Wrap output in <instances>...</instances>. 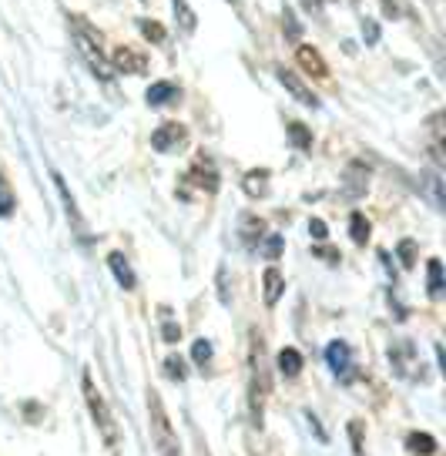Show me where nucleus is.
<instances>
[{
	"mask_svg": "<svg viewBox=\"0 0 446 456\" xmlns=\"http://www.w3.org/2000/svg\"><path fill=\"white\" fill-rule=\"evenodd\" d=\"M71 30H74V44H77V51H81L85 64L91 68V74L98 81H111V64H108V57L101 51V37L87 28L85 17H71Z\"/></svg>",
	"mask_w": 446,
	"mask_h": 456,
	"instance_id": "1",
	"label": "nucleus"
},
{
	"mask_svg": "<svg viewBox=\"0 0 446 456\" xmlns=\"http://www.w3.org/2000/svg\"><path fill=\"white\" fill-rule=\"evenodd\" d=\"M148 419H151V440H155V446H158V453L161 456H182L172 419H168V413H165V403H161V396L155 393V389L148 393Z\"/></svg>",
	"mask_w": 446,
	"mask_h": 456,
	"instance_id": "2",
	"label": "nucleus"
},
{
	"mask_svg": "<svg viewBox=\"0 0 446 456\" xmlns=\"http://www.w3.org/2000/svg\"><path fill=\"white\" fill-rule=\"evenodd\" d=\"M85 399H87V410H91V416H94V427H98V433L104 436V443H108V446H115V443H118L115 416H111L108 403H104V396L98 393V386H94V379H91L87 372H85Z\"/></svg>",
	"mask_w": 446,
	"mask_h": 456,
	"instance_id": "3",
	"label": "nucleus"
},
{
	"mask_svg": "<svg viewBox=\"0 0 446 456\" xmlns=\"http://www.w3.org/2000/svg\"><path fill=\"white\" fill-rule=\"evenodd\" d=\"M111 71H125V74H144L148 71V61H144L142 51H134L128 44H121L118 51H111Z\"/></svg>",
	"mask_w": 446,
	"mask_h": 456,
	"instance_id": "4",
	"label": "nucleus"
},
{
	"mask_svg": "<svg viewBox=\"0 0 446 456\" xmlns=\"http://www.w3.org/2000/svg\"><path fill=\"white\" fill-rule=\"evenodd\" d=\"M275 77H279V85L286 87L288 94L299 101V104H305V108H319V98L312 94V87H305L303 77H296V74L286 71V68H279V71H275Z\"/></svg>",
	"mask_w": 446,
	"mask_h": 456,
	"instance_id": "5",
	"label": "nucleus"
},
{
	"mask_svg": "<svg viewBox=\"0 0 446 456\" xmlns=\"http://www.w3.org/2000/svg\"><path fill=\"white\" fill-rule=\"evenodd\" d=\"M296 61H299V68H303L305 74H312V77H319V81L329 77V68H326V61H322V54H319L316 47L299 44V47H296Z\"/></svg>",
	"mask_w": 446,
	"mask_h": 456,
	"instance_id": "6",
	"label": "nucleus"
},
{
	"mask_svg": "<svg viewBox=\"0 0 446 456\" xmlns=\"http://www.w3.org/2000/svg\"><path fill=\"white\" fill-rule=\"evenodd\" d=\"M182 142H185V128L174 125V121L161 125V128L151 134V148H155V151H172V148H178Z\"/></svg>",
	"mask_w": 446,
	"mask_h": 456,
	"instance_id": "7",
	"label": "nucleus"
},
{
	"mask_svg": "<svg viewBox=\"0 0 446 456\" xmlns=\"http://www.w3.org/2000/svg\"><path fill=\"white\" fill-rule=\"evenodd\" d=\"M326 359H329V366L336 376H343V379L353 376V353H349L345 342H332L329 349H326Z\"/></svg>",
	"mask_w": 446,
	"mask_h": 456,
	"instance_id": "8",
	"label": "nucleus"
},
{
	"mask_svg": "<svg viewBox=\"0 0 446 456\" xmlns=\"http://www.w3.org/2000/svg\"><path fill=\"white\" fill-rule=\"evenodd\" d=\"M108 265H111L121 289H134V285H138V279H134V272H131V265H128V258L121 256V252H111V256H108Z\"/></svg>",
	"mask_w": 446,
	"mask_h": 456,
	"instance_id": "9",
	"label": "nucleus"
},
{
	"mask_svg": "<svg viewBox=\"0 0 446 456\" xmlns=\"http://www.w3.org/2000/svg\"><path fill=\"white\" fill-rule=\"evenodd\" d=\"M262 282H265V305H275V302L282 299V292H286V282H282V272H279V269H265V275H262Z\"/></svg>",
	"mask_w": 446,
	"mask_h": 456,
	"instance_id": "10",
	"label": "nucleus"
},
{
	"mask_svg": "<svg viewBox=\"0 0 446 456\" xmlns=\"http://www.w3.org/2000/svg\"><path fill=\"white\" fill-rule=\"evenodd\" d=\"M279 372H282L286 379H296V376L303 372V356H299L296 349H282V353H279Z\"/></svg>",
	"mask_w": 446,
	"mask_h": 456,
	"instance_id": "11",
	"label": "nucleus"
},
{
	"mask_svg": "<svg viewBox=\"0 0 446 456\" xmlns=\"http://www.w3.org/2000/svg\"><path fill=\"white\" fill-rule=\"evenodd\" d=\"M178 94V87L168 85V81H161V85H151L148 87V94H144V101L151 104V108H161V104H168V101Z\"/></svg>",
	"mask_w": 446,
	"mask_h": 456,
	"instance_id": "12",
	"label": "nucleus"
},
{
	"mask_svg": "<svg viewBox=\"0 0 446 456\" xmlns=\"http://www.w3.org/2000/svg\"><path fill=\"white\" fill-rule=\"evenodd\" d=\"M265 191H269V171H248L245 175V195L262 199Z\"/></svg>",
	"mask_w": 446,
	"mask_h": 456,
	"instance_id": "13",
	"label": "nucleus"
},
{
	"mask_svg": "<svg viewBox=\"0 0 446 456\" xmlns=\"http://www.w3.org/2000/svg\"><path fill=\"white\" fill-rule=\"evenodd\" d=\"M423 191L430 195V201L436 205V208H443V205H446V199H443V178H440V175L426 171V175H423Z\"/></svg>",
	"mask_w": 446,
	"mask_h": 456,
	"instance_id": "14",
	"label": "nucleus"
},
{
	"mask_svg": "<svg viewBox=\"0 0 446 456\" xmlns=\"http://www.w3.org/2000/svg\"><path fill=\"white\" fill-rule=\"evenodd\" d=\"M54 185H58L61 199H64V208H68V218H71L74 225L81 228V235H85V222H81V215H77V205H74L71 191H68V185H64V178H61V175H54Z\"/></svg>",
	"mask_w": 446,
	"mask_h": 456,
	"instance_id": "15",
	"label": "nucleus"
},
{
	"mask_svg": "<svg viewBox=\"0 0 446 456\" xmlns=\"http://www.w3.org/2000/svg\"><path fill=\"white\" fill-rule=\"evenodd\" d=\"M410 450H413V453H419V456H433L436 453V440H433L430 433H413V436H410Z\"/></svg>",
	"mask_w": 446,
	"mask_h": 456,
	"instance_id": "16",
	"label": "nucleus"
},
{
	"mask_svg": "<svg viewBox=\"0 0 446 456\" xmlns=\"http://www.w3.org/2000/svg\"><path fill=\"white\" fill-rule=\"evenodd\" d=\"M345 178H349V188H345V191H349L353 199L366 191V168H362V165H349V175H345Z\"/></svg>",
	"mask_w": 446,
	"mask_h": 456,
	"instance_id": "17",
	"label": "nucleus"
},
{
	"mask_svg": "<svg viewBox=\"0 0 446 456\" xmlns=\"http://www.w3.org/2000/svg\"><path fill=\"white\" fill-rule=\"evenodd\" d=\"M426 272H430V296L433 299H440V296H443V262L433 258L430 265H426Z\"/></svg>",
	"mask_w": 446,
	"mask_h": 456,
	"instance_id": "18",
	"label": "nucleus"
},
{
	"mask_svg": "<svg viewBox=\"0 0 446 456\" xmlns=\"http://www.w3.org/2000/svg\"><path fill=\"white\" fill-rule=\"evenodd\" d=\"M174 17H178V24L191 34L195 30V24H199V17H195V11L188 7V0H174Z\"/></svg>",
	"mask_w": 446,
	"mask_h": 456,
	"instance_id": "19",
	"label": "nucleus"
},
{
	"mask_svg": "<svg viewBox=\"0 0 446 456\" xmlns=\"http://www.w3.org/2000/svg\"><path fill=\"white\" fill-rule=\"evenodd\" d=\"M288 138H292L296 148H312V131L305 128L303 121H292V125H288Z\"/></svg>",
	"mask_w": 446,
	"mask_h": 456,
	"instance_id": "20",
	"label": "nucleus"
},
{
	"mask_svg": "<svg viewBox=\"0 0 446 456\" xmlns=\"http://www.w3.org/2000/svg\"><path fill=\"white\" fill-rule=\"evenodd\" d=\"M14 208H17L14 191H11V185H7V178L0 175V218H7V215H14Z\"/></svg>",
	"mask_w": 446,
	"mask_h": 456,
	"instance_id": "21",
	"label": "nucleus"
},
{
	"mask_svg": "<svg viewBox=\"0 0 446 456\" xmlns=\"http://www.w3.org/2000/svg\"><path fill=\"white\" fill-rule=\"evenodd\" d=\"M349 232H353V242L366 245V239H369V222H366V218L356 212L353 218H349Z\"/></svg>",
	"mask_w": 446,
	"mask_h": 456,
	"instance_id": "22",
	"label": "nucleus"
},
{
	"mask_svg": "<svg viewBox=\"0 0 446 456\" xmlns=\"http://www.w3.org/2000/svg\"><path fill=\"white\" fill-rule=\"evenodd\" d=\"M282 30H286V37L288 41H299V37H303V24H299V20H296V14H292V11H282Z\"/></svg>",
	"mask_w": 446,
	"mask_h": 456,
	"instance_id": "23",
	"label": "nucleus"
},
{
	"mask_svg": "<svg viewBox=\"0 0 446 456\" xmlns=\"http://www.w3.org/2000/svg\"><path fill=\"white\" fill-rule=\"evenodd\" d=\"M191 359H195V362L205 370V366L212 362V342H205V339L195 342V346H191Z\"/></svg>",
	"mask_w": 446,
	"mask_h": 456,
	"instance_id": "24",
	"label": "nucleus"
},
{
	"mask_svg": "<svg viewBox=\"0 0 446 456\" xmlns=\"http://www.w3.org/2000/svg\"><path fill=\"white\" fill-rule=\"evenodd\" d=\"M142 34L148 37V41H155V44L165 41V28H161L158 20H142Z\"/></svg>",
	"mask_w": 446,
	"mask_h": 456,
	"instance_id": "25",
	"label": "nucleus"
},
{
	"mask_svg": "<svg viewBox=\"0 0 446 456\" xmlns=\"http://www.w3.org/2000/svg\"><path fill=\"white\" fill-rule=\"evenodd\" d=\"M262 228H265V225H262L259 218H245V232H242L245 242L255 245V239H262Z\"/></svg>",
	"mask_w": 446,
	"mask_h": 456,
	"instance_id": "26",
	"label": "nucleus"
},
{
	"mask_svg": "<svg viewBox=\"0 0 446 456\" xmlns=\"http://www.w3.org/2000/svg\"><path fill=\"white\" fill-rule=\"evenodd\" d=\"M165 372H168L172 379H178V383H182V379H185V362H182L178 356H168V359H165Z\"/></svg>",
	"mask_w": 446,
	"mask_h": 456,
	"instance_id": "27",
	"label": "nucleus"
},
{
	"mask_svg": "<svg viewBox=\"0 0 446 456\" xmlns=\"http://www.w3.org/2000/svg\"><path fill=\"white\" fill-rule=\"evenodd\" d=\"M400 258H403L406 269H413V265H417V245H413V242H400Z\"/></svg>",
	"mask_w": 446,
	"mask_h": 456,
	"instance_id": "28",
	"label": "nucleus"
},
{
	"mask_svg": "<svg viewBox=\"0 0 446 456\" xmlns=\"http://www.w3.org/2000/svg\"><path fill=\"white\" fill-rule=\"evenodd\" d=\"M362 41L366 44L379 41V24H376V20H362Z\"/></svg>",
	"mask_w": 446,
	"mask_h": 456,
	"instance_id": "29",
	"label": "nucleus"
},
{
	"mask_svg": "<svg viewBox=\"0 0 446 456\" xmlns=\"http://www.w3.org/2000/svg\"><path fill=\"white\" fill-rule=\"evenodd\" d=\"M309 232H312V239H319V242H326V235H329V228H326L322 218H312V222H309Z\"/></svg>",
	"mask_w": 446,
	"mask_h": 456,
	"instance_id": "30",
	"label": "nucleus"
},
{
	"mask_svg": "<svg viewBox=\"0 0 446 456\" xmlns=\"http://www.w3.org/2000/svg\"><path fill=\"white\" fill-rule=\"evenodd\" d=\"M279 252H282V239H279V235H269V242H265V256L279 258Z\"/></svg>",
	"mask_w": 446,
	"mask_h": 456,
	"instance_id": "31",
	"label": "nucleus"
},
{
	"mask_svg": "<svg viewBox=\"0 0 446 456\" xmlns=\"http://www.w3.org/2000/svg\"><path fill=\"white\" fill-rule=\"evenodd\" d=\"M161 336H165V342H178L182 339V329L174 326V322H165V326H161Z\"/></svg>",
	"mask_w": 446,
	"mask_h": 456,
	"instance_id": "32",
	"label": "nucleus"
},
{
	"mask_svg": "<svg viewBox=\"0 0 446 456\" xmlns=\"http://www.w3.org/2000/svg\"><path fill=\"white\" fill-rule=\"evenodd\" d=\"M349 433H353V443H356V453H362V443H360V423H353V427H349Z\"/></svg>",
	"mask_w": 446,
	"mask_h": 456,
	"instance_id": "33",
	"label": "nucleus"
},
{
	"mask_svg": "<svg viewBox=\"0 0 446 456\" xmlns=\"http://www.w3.org/2000/svg\"><path fill=\"white\" fill-rule=\"evenodd\" d=\"M379 4H383L386 14H396V0H379Z\"/></svg>",
	"mask_w": 446,
	"mask_h": 456,
	"instance_id": "34",
	"label": "nucleus"
},
{
	"mask_svg": "<svg viewBox=\"0 0 446 456\" xmlns=\"http://www.w3.org/2000/svg\"><path fill=\"white\" fill-rule=\"evenodd\" d=\"M305 11H312V14H319V0H303Z\"/></svg>",
	"mask_w": 446,
	"mask_h": 456,
	"instance_id": "35",
	"label": "nucleus"
},
{
	"mask_svg": "<svg viewBox=\"0 0 446 456\" xmlns=\"http://www.w3.org/2000/svg\"><path fill=\"white\" fill-rule=\"evenodd\" d=\"M144 4H151V0H144Z\"/></svg>",
	"mask_w": 446,
	"mask_h": 456,
	"instance_id": "36",
	"label": "nucleus"
}]
</instances>
